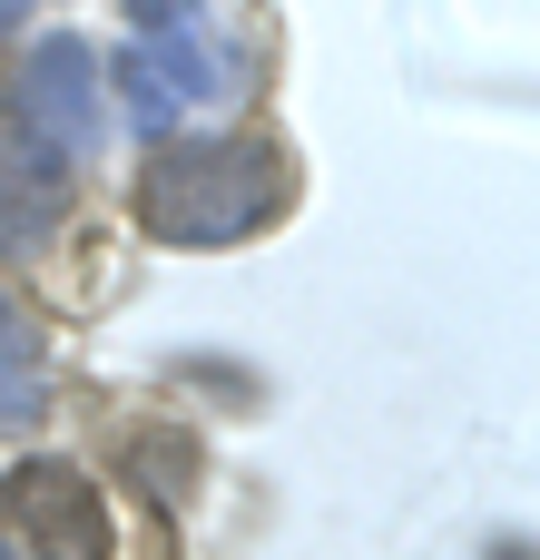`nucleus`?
Wrapping results in <instances>:
<instances>
[{
	"label": "nucleus",
	"mask_w": 540,
	"mask_h": 560,
	"mask_svg": "<svg viewBox=\"0 0 540 560\" xmlns=\"http://www.w3.org/2000/svg\"><path fill=\"white\" fill-rule=\"evenodd\" d=\"M0 541L30 560H108V502L79 463H10L0 472Z\"/></svg>",
	"instance_id": "7ed1b4c3"
},
{
	"label": "nucleus",
	"mask_w": 540,
	"mask_h": 560,
	"mask_svg": "<svg viewBox=\"0 0 540 560\" xmlns=\"http://www.w3.org/2000/svg\"><path fill=\"white\" fill-rule=\"evenodd\" d=\"M295 207V158H285V138H266V128H236V138H167L148 167H138V226L157 236V246H197V256H216V246H246L266 217H285Z\"/></svg>",
	"instance_id": "f257e3e1"
},
{
	"label": "nucleus",
	"mask_w": 540,
	"mask_h": 560,
	"mask_svg": "<svg viewBox=\"0 0 540 560\" xmlns=\"http://www.w3.org/2000/svg\"><path fill=\"white\" fill-rule=\"evenodd\" d=\"M39 404H49V374H39V345H30L20 305L0 295V423H30Z\"/></svg>",
	"instance_id": "423d86ee"
},
{
	"label": "nucleus",
	"mask_w": 540,
	"mask_h": 560,
	"mask_svg": "<svg viewBox=\"0 0 540 560\" xmlns=\"http://www.w3.org/2000/svg\"><path fill=\"white\" fill-rule=\"evenodd\" d=\"M20 10H30V0H0V30H10V20H20Z\"/></svg>",
	"instance_id": "6e6552de"
},
{
	"label": "nucleus",
	"mask_w": 540,
	"mask_h": 560,
	"mask_svg": "<svg viewBox=\"0 0 540 560\" xmlns=\"http://www.w3.org/2000/svg\"><path fill=\"white\" fill-rule=\"evenodd\" d=\"M20 128L49 138L59 158H89L98 128H108V98H98V49L89 39H39L30 49V79H20Z\"/></svg>",
	"instance_id": "20e7f679"
},
{
	"label": "nucleus",
	"mask_w": 540,
	"mask_h": 560,
	"mask_svg": "<svg viewBox=\"0 0 540 560\" xmlns=\"http://www.w3.org/2000/svg\"><path fill=\"white\" fill-rule=\"evenodd\" d=\"M0 560H20V551H10V541H0Z\"/></svg>",
	"instance_id": "1a4fd4ad"
},
{
	"label": "nucleus",
	"mask_w": 540,
	"mask_h": 560,
	"mask_svg": "<svg viewBox=\"0 0 540 560\" xmlns=\"http://www.w3.org/2000/svg\"><path fill=\"white\" fill-rule=\"evenodd\" d=\"M128 472L148 482V502H187L197 453H187V433H128Z\"/></svg>",
	"instance_id": "0eeeda50"
},
{
	"label": "nucleus",
	"mask_w": 540,
	"mask_h": 560,
	"mask_svg": "<svg viewBox=\"0 0 540 560\" xmlns=\"http://www.w3.org/2000/svg\"><path fill=\"white\" fill-rule=\"evenodd\" d=\"M69 217V158L49 138H30L20 118H0V256L49 246Z\"/></svg>",
	"instance_id": "39448f33"
},
{
	"label": "nucleus",
	"mask_w": 540,
	"mask_h": 560,
	"mask_svg": "<svg viewBox=\"0 0 540 560\" xmlns=\"http://www.w3.org/2000/svg\"><path fill=\"white\" fill-rule=\"evenodd\" d=\"M118 89H128V118L138 128H167L177 108H207L236 89V59L207 20V0H128V59H118Z\"/></svg>",
	"instance_id": "f03ea898"
}]
</instances>
